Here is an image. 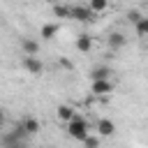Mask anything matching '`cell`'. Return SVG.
<instances>
[{"mask_svg":"<svg viewBox=\"0 0 148 148\" xmlns=\"http://www.w3.org/2000/svg\"><path fill=\"white\" fill-rule=\"evenodd\" d=\"M67 134L72 136V139H76V141H83L90 132H88V123L81 118V116H74L69 123H67Z\"/></svg>","mask_w":148,"mask_h":148,"instance_id":"6da1fadb","label":"cell"},{"mask_svg":"<svg viewBox=\"0 0 148 148\" xmlns=\"http://www.w3.org/2000/svg\"><path fill=\"white\" fill-rule=\"evenodd\" d=\"M67 18H76V21H81V23H92V21H95V14H92L88 7H83V5H72Z\"/></svg>","mask_w":148,"mask_h":148,"instance_id":"7a4b0ae2","label":"cell"},{"mask_svg":"<svg viewBox=\"0 0 148 148\" xmlns=\"http://www.w3.org/2000/svg\"><path fill=\"white\" fill-rule=\"evenodd\" d=\"M111 74H113L111 67H106V65H97V67L90 69V83H92V81H111Z\"/></svg>","mask_w":148,"mask_h":148,"instance_id":"3957f363","label":"cell"},{"mask_svg":"<svg viewBox=\"0 0 148 148\" xmlns=\"http://www.w3.org/2000/svg\"><path fill=\"white\" fill-rule=\"evenodd\" d=\"M21 49H23V53H25L28 58H37V53H39V42L32 39V37H21Z\"/></svg>","mask_w":148,"mask_h":148,"instance_id":"277c9868","label":"cell"},{"mask_svg":"<svg viewBox=\"0 0 148 148\" xmlns=\"http://www.w3.org/2000/svg\"><path fill=\"white\" fill-rule=\"evenodd\" d=\"M95 130H97L99 136H111V134L116 132V123H113L111 118H99L97 125H95Z\"/></svg>","mask_w":148,"mask_h":148,"instance_id":"5b68a950","label":"cell"},{"mask_svg":"<svg viewBox=\"0 0 148 148\" xmlns=\"http://www.w3.org/2000/svg\"><path fill=\"white\" fill-rule=\"evenodd\" d=\"M23 69L25 72H30V74H35V76H39L42 72H44V65H42V60L39 58H23Z\"/></svg>","mask_w":148,"mask_h":148,"instance_id":"8992f818","label":"cell"},{"mask_svg":"<svg viewBox=\"0 0 148 148\" xmlns=\"http://www.w3.org/2000/svg\"><path fill=\"white\" fill-rule=\"evenodd\" d=\"M90 92L92 95H111L113 92V83L111 81H92L90 83Z\"/></svg>","mask_w":148,"mask_h":148,"instance_id":"52a82bcc","label":"cell"},{"mask_svg":"<svg viewBox=\"0 0 148 148\" xmlns=\"http://www.w3.org/2000/svg\"><path fill=\"white\" fill-rule=\"evenodd\" d=\"M74 46H76V51H79V53H88V51H92V37H90V35H86V32H81V35L76 37Z\"/></svg>","mask_w":148,"mask_h":148,"instance_id":"ba28073f","label":"cell"},{"mask_svg":"<svg viewBox=\"0 0 148 148\" xmlns=\"http://www.w3.org/2000/svg\"><path fill=\"white\" fill-rule=\"evenodd\" d=\"M58 32H60V25H58V23H44L42 30H39V37H42L44 42H51Z\"/></svg>","mask_w":148,"mask_h":148,"instance_id":"9c48e42d","label":"cell"},{"mask_svg":"<svg viewBox=\"0 0 148 148\" xmlns=\"http://www.w3.org/2000/svg\"><path fill=\"white\" fill-rule=\"evenodd\" d=\"M18 125H21L23 134H37V132H39V120H37V118H30V116H28V118H23Z\"/></svg>","mask_w":148,"mask_h":148,"instance_id":"30bf717a","label":"cell"},{"mask_svg":"<svg viewBox=\"0 0 148 148\" xmlns=\"http://www.w3.org/2000/svg\"><path fill=\"white\" fill-rule=\"evenodd\" d=\"M56 116L60 118V120H65V123H69L74 116H76V111H74V106H69V104H60L58 109H56Z\"/></svg>","mask_w":148,"mask_h":148,"instance_id":"8fae6325","label":"cell"},{"mask_svg":"<svg viewBox=\"0 0 148 148\" xmlns=\"http://www.w3.org/2000/svg\"><path fill=\"white\" fill-rule=\"evenodd\" d=\"M125 35L123 32H111L109 37H106V44L111 46V49H120V46H125Z\"/></svg>","mask_w":148,"mask_h":148,"instance_id":"7c38bea8","label":"cell"},{"mask_svg":"<svg viewBox=\"0 0 148 148\" xmlns=\"http://www.w3.org/2000/svg\"><path fill=\"white\" fill-rule=\"evenodd\" d=\"M134 25H136V35H139V37H146V35H148V16H143V18L136 21Z\"/></svg>","mask_w":148,"mask_h":148,"instance_id":"4fadbf2b","label":"cell"},{"mask_svg":"<svg viewBox=\"0 0 148 148\" xmlns=\"http://www.w3.org/2000/svg\"><path fill=\"white\" fill-rule=\"evenodd\" d=\"M106 7H109V2H106V0H92V2L88 5V9H90L92 14H95V12H104Z\"/></svg>","mask_w":148,"mask_h":148,"instance_id":"5bb4252c","label":"cell"},{"mask_svg":"<svg viewBox=\"0 0 148 148\" xmlns=\"http://www.w3.org/2000/svg\"><path fill=\"white\" fill-rule=\"evenodd\" d=\"M83 148H99V136H86L83 139Z\"/></svg>","mask_w":148,"mask_h":148,"instance_id":"9a60e30c","label":"cell"},{"mask_svg":"<svg viewBox=\"0 0 148 148\" xmlns=\"http://www.w3.org/2000/svg\"><path fill=\"white\" fill-rule=\"evenodd\" d=\"M53 14L60 16V18H67V16H69V7H65V5H56V7H53Z\"/></svg>","mask_w":148,"mask_h":148,"instance_id":"2e32d148","label":"cell"},{"mask_svg":"<svg viewBox=\"0 0 148 148\" xmlns=\"http://www.w3.org/2000/svg\"><path fill=\"white\" fill-rule=\"evenodd\" d=\"M127 18H130V23H136V21H141V18H143V14H141V12H136V9H132V12L127 14Z\"/></svg>","mask_w":148,"mask_h":148,"instance_id":"e0dca14e","label":"cell"},{"mask_svg":"<svg viewBox=\"0 0 148 148\" xmlns=\"http://www.w3.org/2000/svg\"><path fill=\"white\" fill-rule=\"evenodd\" d=\"M2 123H5V111L0 109V127H2Z\"/></svg>","mask_w":148,"mask_h":148,"instance_id":"ac0fdd59","label":"cell"},{"mask_svg":"<svg viewBox=\"0 0 148 148\" xmlns=\"http://www.w3.org/2000/svg\"><path fill=\"white\" fill-rule=\"evenodd\" d=\"M7 148H25L23 143H14V146H7Z\"/></svg>","mask_w":148,"mask_h":148,"instance_id":"d6986e66","label":"cell"}]
</instances>
